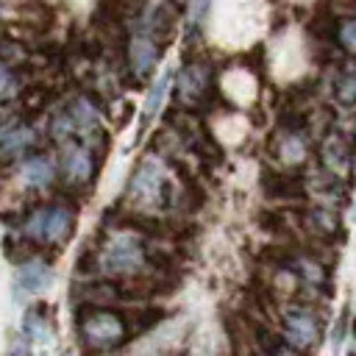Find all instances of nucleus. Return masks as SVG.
Here are the masks:
<instances>
[{"instance_id":"1","label":"nucleus","mask_w":356,"mask_h":356,"mask_svg":"<svg viewBox=\"0 0 356 356\" xmlns=\"http://www.w3.org/2000/svg\"><path fill=\"white\" fill-rule=\"evenodd\" d=\"M78 337L89 353H108L128 339V323L108 306H89L78 314Z\"/></svg>"},{"instance_id":"2","label":"nucleus","mask_w":356,"mask_h":356,"mask_svg":"<svg viewBox=\"0 0 356 356\" xmlns=\"http://www.w3.org/2000/svg\"><path fill=\"white\" fill-rule=\"evenodd\" d=\"M95 261L97 270L108 278H131L147 270V250L145 242L131 231H117L97 248Z\"/></svg>"},{"instance_id":"3","label":"nucleus","mask_w":356,"mask_h":356,"mask_svg":"<svg viewBox=\"0 0 356 356\" xmlns=\"http://www.w3.org/2000/svg\"><path fill=\"white\" fill-rule=\"evenodd\" d=\"M75 222V211L64 203H47L33 209L22 220V236L36 245H61Z\"/></svg>"},{"instance_id":"4","label":"nucleus","mask_w":356,"mask_h":356,"mask_svg":"<svg viewBox=\"0 0 356 356\" xmlns=\"http://www.w3.org/2000/svg\"><path fill=\"white\" fill-rule=\"evenodd\" d=\"M128 197H131V203H136L142 209L164 206V200H167V170L159 159H145L136 167V172L131 175V184H128Z\"/></svg>"},{"instance_id":"5","label":"nucleus","mask_w":356,"mask_h":356,"mask_svg":"<svg viewBox=\"0 0 356 356\" xmlns=\"http://www.w3.org/2000/svg\"><path fill=\"white\" fill-rule=\"evenodd\" d=\"M323 323L312 306H289L284 312V339L295 350H312L320 342Z\"/></svg>"},{"instance_id":"6","label":"nucleus","mask_w":356,"mask_h":356,"mask_svg":"<svg viewBox=\"0 0 356 356\" xmlns=\"http://www.w3.org/2000/svg\"><path fill=\"white\" fill-rule=\"evenodd\" d=\"M61 172L64 181L70 186H86L95 175V153L89 145L70 139L64 142V153H61Z\"/></svg>"},{"instance_id":"7","label":"nucleus","mask_w":356,"mask_h":356,"mask_svg":"<svg viewBox=\"0 0 356 356\" xmlns=\"http://www.w3.org/2000/svg\"><path fill=\"white\" fill-rule=\"evenodd\" d=\"M159 58V39L150 31H139L128 42V64L134 72V81H145Z\"/></svg>"},{"instance_id":"8","label":"nucleus","mask_w":356,"mask_h":356,"mask_svg":"<svg viewBox=\"0 0 356 356\" xmlns=\"http://www.w3.org/2000/svg\"><path fill=\"white\" fill-rule=\"evenodd\" d=\"M209 89V70L206 64H186L178 75V86H175V95H178V103L181 106H197L200 97L206 95Z\"/></svg>"},{"instance_id":"9","label":"nucleus","mask_w":356,"mask_h":356,"mask_svg":"<svg viewBox=\"0 0 356 356\" xmlns=\"http://www.w3.org/2000/svg\"><path fill=\"white\" fill-rule=\"evenodd\" d=\"M320 156H323V167L328 170V175L334 178H345L348 170H350V145L342 134H328L323 147H320Z\"/></svg>"},{"instance_id":"10","label":"nucleus","mask_w":356,"mask_h":356,"mask_svg":"<svg viewBox=\"0 0 356 356\" xmlns=\"http://www.w3.org/2000/svg\"><path fill=\"white\" fill-rule=\"evenodd\" d=\"M19 175H22V181H25V186H31V189H44V186H50L53 178H56V164H53V159H50L47 153H31V156L22 161Z\"/></svg>"},{"instance_id":"11","label":"nucleus","mask_w":356,"mask_h":356,"mask_svg":"<svg viewBox=\"0 0 356 356\" xmlns=\"http://www.w3.org/2000/svg\"><path fill=\"white\" fill-rule=\"evenodd\" d=\"M36 142V134L31 125H11L0 134V159H19L25 156Z\"/></svg>"},{"instance_id":"12","label":"nucleus","mask_w":356,"mask_h":356,"mask_svg":"<svg viewBox=\"0 0 356 356\" xmlns=\"http://www.w3.org/2000/svg\"><path fill=\"white\" fill-rule=\"evenodd\" d=\"M50 281H53V270L42 259H31V261H25L19 267V286L25 292H42Z\"/></svg>"},{"instance_id":"13","label":"nucleus","mask_w":356,"mask_h":356,"mask_svg":"<svg viewBox=\"0 0 356 356\" xmlns=\"http://www.w3.org/2000/svg\"><path fill=\"white\" fill-rule=\"evenodd\" d=\"M25 334L31 339H36L39 345H50L53 342V323L44 314V309H31L25 314Z\"/></svg>"},{"instance_id":"14","label":"nucleus","mask_w":356,"mask_h":356,"mask_svg":"<svg viewBox=\"0 0 356 356\" xmlns=\"http://www.w3.org/2000/svg\"><path fill=\"white\" fill-rule=\"evenodd\" d=\"M167 86H170V72H164V75L156 81V86L150 89V95H147V100H145V108H142V125H147V122L153 120V114H159L161 100H164V95H167Z\"/></svg>"},{"instance_id":"15","label":"nucleus","mask_w":356,"mask_h":356,"mask_svg":"<svg viewBox=\"0 0 356 356\" xmlns=\"http://www.w3.org/2000/svg\"><path fill=\"white\" fill-rule=\"evenodd\" d=\"M19 92H22V83H19L17 72H14V67L0 58V103L14 100Z\"/></svg>"},{"instance_id":"16","label":"nucleus","mask_w":356,"mask_h":356,"mask_svg":"<svg viewBox=\"0 0 356 356\" xmlns=\"http://www.w3.org/2000/svg\"><path fill=\"white\" fill-rule=\"evenodd\" d=\"M334 97L339 106H353L356 103V72H342L334 83Z\"/></svg>"},{"instance_id":"17","label":"nucleus","mask_w":356,"mask_h":356,"mask_svg":"<svg viewBox=\"0 0 356 356\" xmlns=\"http://www.w3.org/2000/svg\"><path fill=\"white\" fill-rule=\"evenodd\" d=\"M298 273H300V278H303L306 286H312V289H323V286H325V270H323L317 261L300 259V261H298Z\"/></svg>"},{"instance_id":"18","label":"nucleus","mask_w":356,"mask_h":356,"mask_svg":"<svg viewBox=\"0 0 356 356\" xmlns=\"http://www.w3.org/2000/svg\"><path fill=\"white\" fill-rule=\"evenodd\" d=\"M303 156H306L303 139H300L295 131H289L286 139H284V147H281V159L289 161V164H298V161H303Z\"/></svg>"},{"instance_id":"19","label":"nucleus","mask_w":356,"mask_h":356,"mask_svg":"<svg viewBox=\"0 0 356 356\" xmlns=\"http://www.w3.org/2000/svg\"><path fill=\"white\" fill-rule=\"evenodd\" d=\"M337 39H339V44H342L350 56H356V19H353V17L339 22V28H337Z\"/></svg>"},{"instance_id":"20","label":"nucleus","mask_w":356,"mask_h":356,"mask_svg":"<svg viewBox=\"0 0 356 356\" xmlns=\"http://www.w3.org/2000/svg\"><path fill=\"white\" fill-rule=\"evenodd\" d=\"M309 225H314L320 234H334L337 231V217H334V211H328V209H314L312 214H309Z\"/></svg>"},{"instance_id":"21","label":"nucleus","mask_w":356,"mask_h":356,"mask_svg":"<svg viewBox=\"0 0 356 356\" xmlns=\"http://www.w3.org/2000/svg\"><path fill=\"white\" fill-rule=\"evenodd\" d=\"M270 356H303V353L284 342V345H273V348H270Z\"/></svg>"},{"instance_id":"22","label":"nucleus","mask_w":356,"mask_h":356,"mask_svg":"<svg viewBox=\"0 0 356 356\" xmlns=\"http://www.w3.org/2000/svg\"><path fill=\"white\" fill-rule=\"evenodd\" d=\"M350 217H353V220H356V203H353V211H350Z\"/></svg>"},{"instance_id":"23","label":"nucleus","mask_w":356,"mask_h":356,"mask_svg":"<svg viewBox=\"0 0 356 356\" xmlns=\"http://www.w3.org/2000/svg\"><path fill=\"white\" fill-rule=\"evenodd\" d=\"M353 356H356V342H353Z\"/></svg>"},{"instance_id":"24","label":"nucleus","mask_w":356,"mask_h":356,"mask_svg":"<svg viewBox=\"0 0 356 356\" xmlns=\"http://www.w3.org/2000/svg\"><path fill=\"white\" fill-rule=\"evenodd\" d=\"M61 356H70V353H61Z\"/></svg>"}]
</instances>
